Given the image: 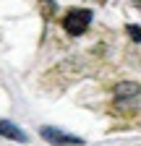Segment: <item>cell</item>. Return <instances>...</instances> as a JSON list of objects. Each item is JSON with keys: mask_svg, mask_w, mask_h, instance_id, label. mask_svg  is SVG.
<instances>
[{"mask_svg": "<svg viewBox=\"0 0 141 146\" xmlns=\"http://www.w3.org/2000/svg\"><path fill=\"white\" fill-rule=\"evenodd\" d=\"M0 136L8 138V141H16V143H26L29 141V136L16 123H11V120H0Z\"/></svg>", "mask_w": 141, "mask_h": 146, "instance_id": "277c9868", "label": "cell"}, {"mask_svg": "<svg viewBox=\"0 0 141 146\" xmlns=\"http://www.w3.org/2000/svg\"><path fill=\"white\" fill-rule=\"evenodd\" d=\"M89 24H92V11H86V8H70L63 16V29L70 36H81L89 29Z\"/></svg>", "mask_w": 141, "mask_h": 146, "instance_id": "7a4b0ae2", "label": "cell"}, {"mask_svg": "<svg viewBox=\"0 0 141 146\" xmlns=\"http://www.w3.org/2000/svg\"><path fill=\"white\" fill-rule=\"evenodd\" d=\"M112 102L118 110H141V84H136V81L115 84Z\"/></svg>", "mask_w": 141, "mask_h": 146, "instance_id": "6da1fadb", "label": "cell"}, {"mask_svg": "<svg viewBox=\"0 0 141 146\" xmlns=\"http://www.w3.org/2000/svg\"><path fill=\"white\" fill-rule=\"evenodd\" d=\"M39 136H42L50 146H78V143H81V138H78V136L63 133V131H58V128H52V125L39 128Z\"/></svg>", "mask_w": 141, "mask_h": 146, "instance_id": "3957f363", "label": "cell"}, {"mask_svg": "<svg viewBox=\"0 0 141 146\" xmlns=\"http://www.w3.org/2000/svg\"><path fill=\"white\" fill-rule=\"evenodd\" d=\"M126 31H128V36L136 42V44H141V26H136V24H128L126 26Z\"/></svg>", "mask_w": 141, "mask_h": 146, "instance_id": "5b68a950", "label": "cell"}, {"mask_svg": "<svg viewBox=\"0 0 141 146\" xmlns=\"http://www.w3.org/2000/svg\"><path fill=\"white\" fill-rule=\"evenodd\" d=\"M133 5H136V8H138V11H141V0H133Z\"/></svg>", "mask_w": 141, "mask_h": 146, "instance_id": "8992f818", "label": "cell"}]
</instances>
